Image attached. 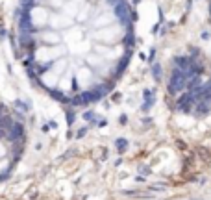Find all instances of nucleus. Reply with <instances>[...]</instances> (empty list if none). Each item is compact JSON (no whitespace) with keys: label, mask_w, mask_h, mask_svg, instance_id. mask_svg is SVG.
I'll return each mask as SVG.
<instances>
[{"label":"nucleus","mask_w":211,"mask_h":200,"mask_svg":"<svg viewBox=\"0 0 211 200\" xmlns=\"http://www.w3.org/2000/svg\"><path fill=\"white\" fill-rule=\"evenodd\" d=\"M26 148L24 122L9 104L0 100V183L13 174Z\"/></svg>","instance_id":"obj_2"},{"label":"nucleus","mask_w":211,"mask_h":200,"mask_svg":"<svg viewBox=\"0 0 211 200\" xmlns=\"http://www.w3.org/2000/svg\"><path fill=\"white\" fill-rule=\"evenodd\" d=\"M126 0H19L15 43L30 80L63 104L109 91L132 54Z\"/></svg>","instance_id":"obj_1"}]
</instances>
